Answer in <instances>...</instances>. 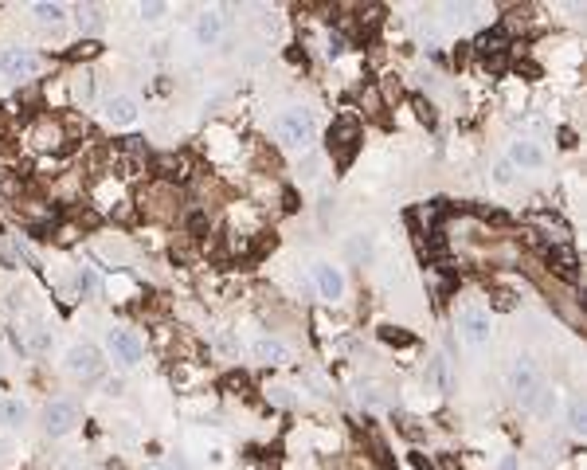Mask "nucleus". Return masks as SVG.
<instances>
[{
	"mask_svg": "<svg viewBox=\"0 0 587 470\" xmlns=\"http://www.w3.org/2000/svg\"><path fill=\"white\" fill-rule=\"evenodd\" d=\"M458 329H462V337L470 345H486L490 341V313L481 306H462L458 310Z\"/></svg>",
	"mask_w": 587,
	"mask_h": 470,
	"instance_id": "39448f33",
	"label": "nucleus"
},
{
	"mask_svg": "<svg viewBox=\"0 0 587 470\" xmlns=\"http://www.w3.org/2000/svg\"><path fill=\"white\" fill-rule=\"evenodd\" d=\"M313 282H317V290H321L325 302H337L341 294H345V275H341L333 263H317V266H313Z\"/></svg>",
	"mask_w": 587,
	"mask_h": 470,
	"instance_id": "1a4fd4ad",
	"label": "nucleus"
},
{
	"mask_svg": "<svg viewBox=\"0 0 587 470\" xmlns=\"http://www.w3.org/2000/svg\"><path fill=\"white\" fill-rule=\"evenodd\" d=\"M584 423H587L584 400H572V404H568V427H572V431H584Z\"/></svg>",
	"mask_w": 587,
	"mask_h": 470,
	"instance_id": "412c9836",
	"label": "nucleus"
},
{
	"mask_svg": "<svg viewBox=\"0 0 587 470\" xmlns=\"http://www.w3.org/2000/svg\"><path fill=\"white\" fill-rule=\"evenodd\" d=\"M67 373L83 376V380H98V376H102V353H98L94 345H74V349L67 353Z\"/></svg>",
	"mask_w": 587,
	"mask_h": 470,
	"instance_id": "423d86ee",
	"label": "nucleus"
},
{
	"mask_svg": "<svg viewBox=\"0 0 587 470\" xmlns=\"http://www.w3.org/2000/svg\"><path fill=\"white\" fill-rule=\"evenodd\" d=\"M493 181L509 184V181H513V165H509V161H497V165H493Z\"/></svg>",
	"mask_w": 587,
	"mask_h": 470,
	"instance_id": "cd10ccee",
	"label": "nucleus"
},
{
	"mask_svg": "<svg viewBox=\"0 0 587 470\" xmlns=\"http://www.w3.org/2000/svg\"><path fill=\"white\" fill-rule=\"evenodd\" d=\"M509 388L517 392V400H521V408H533V400H537V392L544 384H540V376H537V369H533V361L528 357H517L513 361V369H509Z\"/></svg>",
	"mask_w": 587,
	"mask_h": 470,
	"instance_id": "7ed1b4c3",
	"label": "nucleus"
},
{
	"mask_svg": "<svg viewBox=\"0 0 587 470\" xmlns=\"http://www.w3.org/2000/svg\"><path fill=\"white\" fill-rule=\"evenodd\" d=\"M380 341H384V345H399V349L415 345V337H411V333H404V329H396V326H384V329H380Z\"/></svg>",
	"mask_w": 587,
	"mask_h": 470,
	"instance_id": "6ab92c4d",
	"label": "nucleus"
},
{
	"mask_svg": "<svg viewBox=\"0 0 587 470\" xmlns=\"http://www.w3.org/2000/svg\"><path fill=\"white\" fill-rule=\"evenodd\" d=\"M145 470H161V467H145Z\"/></svg>",
	"mask_w": 587,
	"mask_h": 470,
	"instance_id": "f704fd0d",
	"label": "nucleus"
},
{
	"mask_svg": "<svg viewBox=\"0 0 587 470\" xmlns=\"http://www.w3.org/2000/svg\"><path fill=\"white\" fill-rule=\"evenodd\" d=\"M28 420V408L20 400H0V423H8V427H20Z\"/></svg>",
	"mask_w": 587,
	"mask_h": 470,
	"instance_id": "f3484780",
	"label": "nucleus"
},
{
	"mask_svg": "<svg viewBox=\"0 0 587 470\" xmlns=\"http://www.w3.org/2000/svg\"><path fill=\"white\" fill-rule=\"evenodd\" d=\"M223 388H228V392H247V376H243V373H228V376H223Z\"/></svg>",
	"mask_w": 587,
	"mask_h": 470,
	"instance_id": "bb28decb",
	"label": "nucleus"
},
{
	"mask_svg": "<svg viewBox=\"0 0 587 470\" xmlns=\"http://www.w3.org/2000/svg\"><path fill=\"white\" fill-rule=\"evenodd\" d=\"M431 380L439 384V392H450V388H455V376H450V361H446V357H435L431 361Z\"/></svg>",
	"mask_w": 587,
	"mask_h": 470,
	"instance_id": "a211bd4d",
	"label": "nucleus"
},
{
	"mask_svg": "<svg viewBox=\"0 0 587 470\" xmlns=\"http://www.w3.org/2000/svg\"><path fill=\"white\" fill-rule=\"evenodd\" d=\"M501 470H517V462L513 458H501Z\"/></svg>",
	"mask_w": 587,
	"mask_h": 470,
	"instance_id": "72a5a7b5",
	"label": "nucleus"
},
{
	"mask_svg": "<svg viewBox=\"0 0 587 470\" xmlns=\"http://www.w3.org/2000/svg\"><path fill=\"white\" fill-rule=\"evenodd\" d=\"M490 306H493V310H501V313H513V310H517V298L509 294V290H493V294H490Z\"/></svg>",
	"mask_w": 587,
	"mask_h": 470,
	"instance_id": "4be33fe9",
	"label": "nucleus"
},
{
	"mask_svg": "<svg viewBox=\"0 0 587 470\" xmlns=\"http://www.w3.org/2000/svg\"><path fill=\"white\" fill-rule=\"evenodd\" d=\"M63 12H67L63 4H36V16L43 20V24H59V20H63Z\"/></svg>",
	"mask_w": 587,
	"mask_h": 470,
	"instance_id": "5701e85b",
	"label": "nucleus"
},
{
	"mask_svg": "<svg viewBox=\"0 0 587 470\" xmlns=\"http://www.w3.org/2000/svg\"><path fill=\"white\" fill-rule=\"evenodd\" d=\"M188 165H184V157H177V153H161V157H153V173L161 177V181H184L188 177Z\"/></svg>",
	"mask_w": 587,
	"mask_h": 470,
	"instance_id": "4468645a",
	"label": "nucleus"
},
{
	"mask_svg": "<svg viewBox=\"0 0 587 470\" xmlns=\"http://www.w3.org/2000/svg\"><path fill=\"white\" fill-rule=\"evenodd\" d=\"M0 71L8 75V79H28V75L36 71V55L24 48H8L0 51Z\"/></svg>",
	"mask_w": 587,
	"mask_h": 470,
	"instance_id": "9d476101",
	"label": "nucleus"
},
{
	"mask_svg": "<svg viewBox=\"0 0 587 470\" xmlns=\"http://www.w3.org/2000/svg\"><path fill=\"white\" fill-rule=\"evenodd\" d=\"M368 255H372V239H368V235H352V239H348V259H352V263H364Z\"/></svg>",
	"mask_w": 587,
	"mask_h": 470,
	"instance_id": "aec40b11",
	"label": "nucleus"
},
{
	"mask_svg": "<svg viewBox=\"0 0 587 470\" xmlns=\"http://www.w3.org/2000/svg\"><path fill=\"white\" fill-rule=\"evenodd\" d=\"M98 51H102V43H98V39H86V43H79V48L71 51V59H90Z\"/></svg>",
	"mask_w": 587,
	"mask_h": 470,
	"instance_id": "393cba45",
	"label": "nucleus"
},
{
	"mask_svg": "<svg viewBox=\"0 0 587 470\" xmlns=\"http://www.w3.org/2000/svg\"><path fill=\"white\" fill-rule=\"evenodd\" d=\"M255 357L259 361H266V364H286V345L282 341H270V337H263V341H255Z\"/></svg>",
	"mask_w": 587,
	"mask_h": 470,
	"instance_id": "dca6fc26",
	"label": "nucleus"
},
{
	"mask_svg": "<svg viewBox=\"0 0 587 470\" xmlns=\"http://www.w3.org/2000/svg\"><path fill=\"white\" fill-rule=\"evenodd\" d=\"M74 423H79V404H74V400H51L48 411H43L48 435H67Z\"/></svg>",
	"mask_w": 587,
	"mask_h": 470,
	"instance_id": "0eeeda50",
	"label": "nucleus"
},
{
	"mask_svg": "<svg viewBox=\"0 0 587 470\" xmlns=\"http://www.w3.org/2000/svg\"><path fill=\"white\" fill-rule=\"evenodd\" d=\"M560 145H564V149H572V145H575V133H572V130H560Z\"/></svg>",
	"mask_w": 587,
	"mask_h": 470,
	"instance_id": "473e14b6",
	"label": "nucleus"
},
{
	"mask_svg": "<svg viewBox=\"0 0 587 470\" xmlns=\"http://www.w3.org/2000/svg\"><path fill=\"white\" fill-rule=\"evenodd\" d=\"M98 286H102V282H98L94 271H83V275H79V290H83V294H98Z\"/></svg>",
	"mask_w": 587,
	"mask_h": 470,
	"instance_id": "a878e982",
	"label": "nucleus"
},
{
	"mask_svg": "<svg viewBox=\"0 0 587 470\" xmlns=\"http://www.w3.org/2000/svg\"><path fill=\"white\" fill-rule=\"evenodd\" d=\"M357 145H360V121L352 118V114H341V118L329 126V149H333L337 165H348L352 153H357Z\"/></svg>",
	"mask_w": 587,
	"mask_h": 470,
	"instance_id": "f03ea898",
	"label": "nucleus"
},
{
	"mask_svg": "<svg viewBox=\"0 0 587 470\" xmlns=\"http://www.w3.org/2000/svg\"><path fill=\"white\" fill-rule=\"evenodd\" d=\"M275 133H278V141L290 145V149H310L313 145V118L301 106H290L275 118Z\"/></svg>",
	"mask_w": 587,
	"mask_h": 470,
	"instance_id": "f257e3e1",
	"label": "nucleus"
},
{
	"mask_svg": "<svg viewBox=\"0 0 587 470\" xmlns=\"http://www.w3.org/2000/svg\"><path fill=\"white\" fill-rule=\"evenodd\" d=\"M106 345H110V353H114V361H121L126 369H133V364L141 361V353H145L141 337H137L133 329H110Z\"/></svg>",
	"mask_w": 587,
	"mask_h": 470,
	"instance_id": "20e7f679",
	"label": "nucleus"
},
{
	"mask_svg": "<svg viewBox=\"0 0 587 470\" xmlns=\"http://www.w3.org/2000/svg\"><path fill=\"white\" fill-rule=\"evenodd\" d=\"M137 118V102H133L130 95H118L106 102V121H114V126H130V121Z\"/></svg>",
	"mask_w": 587,
	"mask_h": 470,
	"instance_id": "2eb2a0df",
	"label": "nucleus"
},
{
	"mask_svg": "<svg viewBox=\"0 0 587 470\" xmlns=\"http://www.w3.org/2000/svg\"><path fill=\"white\" fill-rule=\"evenodd\" d=\"M411 106H415V114H419L423 121H431L435 114H431V102H423V98H411Z\"/></svg>",
	"mask_w": 587,
	"mask_h": 470,
	"instance_id": "7c9ffc66",
	"label": "nucleus"
},
{
	"mask_svg": "<svg viewBox=\"0 0 587 470\" xmlns=\"http://www.w3.org/2000/svg\"><path fill=\"white\" fill-rule=\"evenodd\" d=\"M196 39L204 43V48H216L219 39H223V16L219 12H204L196 20Z\"/></svg>",
	"mask_w": 587,
	"mask_h": 470,
	"instance_id": "ddd939ff",
	"label": "nucleus"
},
{
	"mask_svg": "<svg viewBox=\"0 0 587 470\" xmlns=\"http://www.w3.org/2000/svg\"><path fill=\"white\" fill-rule=\"evenodd\" d=\"M79 28H86V32H98V28H102V16H98V8H83V12H79Z\"/></svg>",
	"mask_w": 587,
	"mask_h": 470,
	"instance_id": "b1692460",
	"label": "nucleus"
},
{
	"mask_svg": "<svg viewBox=\"0 0 587 470\" xmlns=\"http://www.w3.org/2000/svg\"><path fill=\"white\" fill-rule=\"evenodd\" d=\"M505 48H509V39H505L501 28H493V32H481L478 43H474V51H478V55H481L486 63H490V59H501Z\"/></svg>",
	"mask_w": 587,
	"mask_h": 470,
	"instance_id": "f8f14e48",
	"label": "nucleus"
},
{
	"mask_svg": "<svg viewBox=\"0 0 587 470\" xmlns=\"http://www.w3.org/2000/svg\"><path fill=\"white\" fill-rule=\"evenodd\" d=\"M188 228H192V235H204V231H208L204 212H192V216H188Z\"/></svg>",
	"mask_w": 587,
	"mask_h": 470,
	"instance_id": "c85d7f7f",
	"label": "nucleus"
},
{
	"mask_svg": "<svg viewBox=\"0 0 587 470\" xmlns=\"http://www.w3.org/2000/svg\"><path fill=\"white\" fill-rule=\"evenodd\" d=\"M544 259H548V266L564 282H579V259H575V251L568 243H552L548 251H544Z\"/></svg>",
	"mask_w": 587,
	"mask_h": 470,
	"instance_id": "6e6552de",
	"label": "nucleus"
},
{
	"mask_svg": "<svg viewBox=\"0 0 587 470\" xmlns=\"http://www.w3.org/2000/svg\"><path fill=\"white\" fill-rule=\"evenodd\" d=\"M509 165H521V169H540V165H544V149H540L537 141L521 137V141H513V149H509Z\"/></svg>",
	"mask_w": 587,
	"mask_h": 470,
	"instance_id": "9b49d317",
	"label": "nucleus"
},
{
	"mask_svg": "<svg viewBox=\"0 0 587 470\" xmlns=\"http://www.w3.org/2000/svg\"><path fill=\"white\" fill-rule=\"evenodd\" d=\"M165 16V4H141V20H161Z\"/></svg>",
	"mask_w": 587,
	"mask_h": 470,
	"instance_id": "c756f323",
	"label": "nucleus"
},
{
	"mask_svg": "<svg viewBox=\"0 0 587 470\" xmlns=\"http://www.w3.org/2000/svg\"><path fill=\"white\" fill-rule=\"evenodd\" d=\"M341 51H345V39H341V36H333V39H329V48H325V55H329V59H337Z\"/></svg>",
	"mask_w": 587,
	"mask_h": 470,
	"instance_id": "2f4dec72",
	"label": "nucleus"
}]
</instances>
